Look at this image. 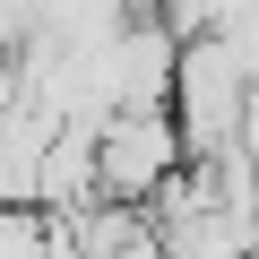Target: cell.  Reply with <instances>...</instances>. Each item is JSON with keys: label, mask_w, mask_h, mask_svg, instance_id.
<instances>
[{"label": "cell", "mask_w": 259, "mask_h": 259, "mask_svg": "<svg viewBox=\"0 0 259 259\" xmlns=\"http://www.w3.org/2000/svg\"><path fill=\"white\" fill-rule=\"evenodd\" d=\"M87 147H95V199H130V207H147V199L190 164L164 104H112Z\"/></svg>", "instance_id": "cell-1"}]
</instances>
